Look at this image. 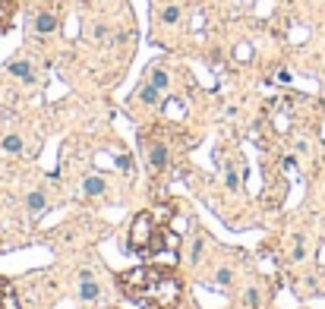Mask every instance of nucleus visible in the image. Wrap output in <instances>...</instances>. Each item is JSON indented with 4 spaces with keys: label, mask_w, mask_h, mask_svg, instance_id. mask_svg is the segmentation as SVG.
Segmentation results:
<instances>
[{
    "label": "nucleus",
    "mask_w": 325,
    "mask_h": 309,
    "mask_svg": "<svg viewBox=\"0 0 325 309\" xmlns=\"http://www.w3.org/2000/svg\"><path fill=\"white\" fill-rule=\"evenodd\" d=\"M120 287L142 309H174L183 297V281L174 274L170 265H158V262L123 271Z\"/></svg>",
    "instance_id": "1"
},
{
    "label": "nucleus",
    "mask_w": 325,
    "mask_h": 309,
    "mask_svg": "<svg viewBox=\"0 0 325 309\" xmlns=\"http://www.w3.org/2000/svg\"><path fill=\"white\" fill-rule=\"evenodd\" d=\"M158 234H161V224L152 218L149 211H142V214H136V221L130 224V237H126V243H130L133 253L149 256L152 250H155V243H158Z\"/></svg>",
    "instance_id": "2"
},
{
    "label": "nucleus",
    "mask_w": 325,
    "mask_h": 309,
    "mask_svg": "<svg viewBox=\"0 0 325 309\" xmlns=\"http://www.w3.org/2000/svg\"><path fill=\"white\" fill-rule=\"evenodd\" d=\"M149 164L155 167V170H164V164H167V145L164 142H149Z\"/></svg>",
    "instance_id": "3"
},
{
    "label": "nucleus",
    "mask_w": 325,
    "mask_h": 309,
    "mask_svg": "<svg viewBox=\"0 0 325 309\" xmlns=\"http://www.w3.org/2000/svg\"><path fill=\"white\" fill-rule=\"evenodd\" d=\"M10 73L19 76V79H25V82H35V70H32V63H25V60H16V63H10Z\"/></svg>",
    "instance_id": "4"
},
{
    "label": "nucleus",
    "mask_w": 325,
    "mask_h": 309,
    "mask_svg": "<svg viewBox=\"0 0 325 309\" xmlns=\"http://www.w3.org/2000/svg\"><path fill=\"white\" fill-rule=\"evenodd\" d=\"M57 29V19H54V13H38L35 16V32H41V35H48V32H54Z\"/></svg>",
    "instance_id": "5"
},
{
    "label": "nucleus",
    "mask_w": 325,
    "mask_h": 309,
    "mask_svg": "<svg viewBox=\"0 0 325 309\" xmlns=\"http://www.w3.org/2000/svg\"><path fill=\"white\" fill-rule=\"evenodd\" d=\"M0 309H19L16 306V297H13V287L0 278Z\"/></svg>",
    "instance_id": "6"
},
{
    "label": "nucleus",
    "mask_w": 325,
    "mask_h": 309,
    "mask_svg": "<svg viewBox=\"0 0 325 309\" xmlns=\"http://www.w3.org/2000/svg\"><path fill=\"white\" fill-rule=\"evenodd\" d=\"M10 19H13V0H0V32L10 29Z\"/></svg>",
    "instance_id": "7"
},
{
    "label": "nucleus",
    "mask_w": 325,
    "mask_h": 309,
    "mask_svg": "<svg viewBox=\"0 0 325 309\" xmlns=\"http://www.w3.org/2000/svg\"><path fill=\"white\" fill-rule=\"evenodd\" d=\"M95 294H98V287L89 281V274H82V284H79V297L82 300H95Z\"/></svg>",
    "instance_id": "8"
},
{
    "label": "nucleus",
    "mask_w": 325,
    "mask_h": 309,
    "mask_svg": "<svg viewBox=\"0 0 325 309\" xmlns=\"http://www.w3.org/2000/svg\"><path fill=\"white\" fill-rule=\"evenodd\" d=\"M149 82L155 85L158 92H161V89H167V73H164V70L158 66V70H152V79H149Z\"/></svg>",
    "instance_id": "9"
},
{
    "label": "nucleus",
    "mask_w": 325,
    "mask_h": 309,
    "mask_svg": "<svg viewBox=\"0 0 325 309\" xmlns=\"http://www.w3.org/2000/svg\"><path fill=\"white\" fill-rule=\"evenodd\" d=\"M25 205H29V211H41L45 208V193H32L29 199H25Z\"/></svg>",
    "instance_id": "10"
},
{
    "label": "nucleus",
    "mask_w": 325,
    "mask_h": 309,
    "mask_svg": "<svg viewBox=\"0 0 325 309\" xmlns=\"http://www.w3.org/2000/svg\"><path fill=\"white\" fill-rule=\"evenodd\" d=\"M3 149H6V152H10V154H16V152H22V139H19V136H6V139H3Z\"/></svg>",
    "instance_id": "11"
},
{
    "label": "nucleus",
    "mask_w": 325,
    "mask_h": 309,
    "mask_svg": "<svg viewBox=\"0 0 325 309\" xmlns=\"http://www.w3.org/2000/svg\"><path fill=\"white\" fill-rule=\"evenodd\" d=\"M85 193H89V196H101V193H105V180H89V183H85Z\"/></svg>",
    "instance_id": "12"
},
{
    "label": "nucleus",
    "mask_w": 325,
    "mask_h": 309,
    "mask_svg": "<svg viewBox=\"0 0 325 309\" xmlns=\"http://www.w3.org/2000/svg\"><path fill=\"white\" fill-rule=\"evenodd\" d=\"M139 95H142V101H158V89L149 82V85H145V89L139 92Z\"/></svg>",
    "instance_id": "13"
},
{
    "label": "nucleus",
    "mask_w": 325,
    "mask_h": 309,
    "mask_svg": "<svg viewBox=\"0 0 325 309\" xmlns=\"http://www.w3.org/2000/svg\"><path fill=\"white\" fill-rule=\"evenodd\" d=\"M177 19H180V10H177V6H167V10H164V22L174 25Z\"/></svg>",
    "instance_id": "14"
},
{
    "label": "nucleus",
    "mask_w": 325,
    "mask_h": 309,
    "mask_svg": "<svg viewBox=\"0 0 325 309\" xmlns=\"http://www.w3.org/2000/svg\"><path fill=\"white\" fill-rule=\"evenodd\" d=\"M202 246H205V240H196V243H193V262H199V256H202Z\"/></svg>",
    "instance_id": "15"
},
{
    "label": "nucleus",
    "mask_w": 325,
    "mask_h": 309,
    "mask_svg": "<svg viewBox=\"0 0 325 309\" xmlns=\"http://www.w3.org/2000/svg\"><path fill=\"white\" fill-rule=\"evenodd\" d=\"M218 284H230V268H218Z\"/></svg>",
    "instance_id": "16"
},
{
    "label": "nucleus",
    "mask_w": 325,
    "mask_h": 309,
    "mask_svg": "<svg viewBox=\"0 0 325 309\" xmlns=\"http://www.w3.org/2000/svg\"><path fill=\"white\" fill-rule=\"evenodd\" d=\"M246 303L256 306V303H259V294H256V290H250V294H246Z\"/></svg>",
    "instance_id": "17"
}]
</instances>
